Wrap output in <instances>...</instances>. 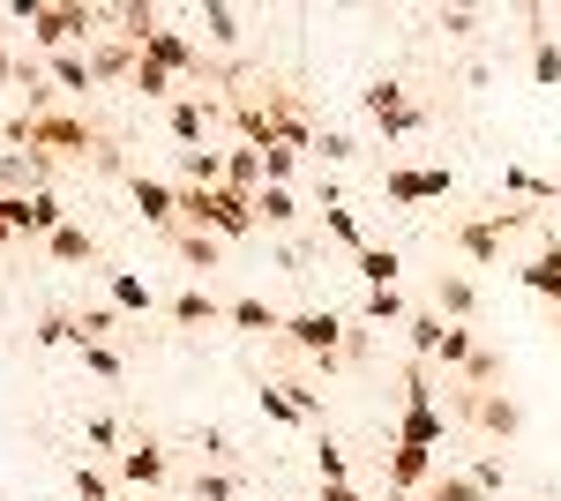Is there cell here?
I'll use <instances>...</instances> for the list:
<instances>
[{"label":"cell","instance_id":"d4e9b609","mask_svg":"<svg viewBox=\"0 0 561 501\" xmlns=\"http://www.w3.org/2000/svg\"><path fill=\"white\" fill-rule=\"evenodd\" d=\"M105 293H113V307H121V315H150V307H158V299H150V285H142L135 270H105Z\"/></svg>","mask_w":561,"mask_h":501},{"label":"cell","instance_id":"7bdbcfd3","mask_svg":"<svg viewBox=\"0 0 561 501\" xmlns=\"http://www.w3.org/2000/svg\"><path fill=\"white\" fill-rule=\"evenodd\" d=\"M314 150H322V166H345V158H359V143H352L345 127H322V135H314Z\"/></svg>","mask_w":561,"mask_h":501},{"label":"cell","instance_id":"cb8c5ba5","mask_svg":"<svg viewBox=\"0 0 561 501\" xmlns=\"http://www.w3.org/2000/svg\"><path fill=\"white\" fill-rule=\"evenodd\" d=\"M225 187L232 195H262V150H248V143L225 150Z\"/></svg>","mask_w":561,"mask_h":501},{"label":"cell","instance_id":"7402d4cb","mask_svg":"<svg viewBox=\"0 0 561 501\" xmlns=\"http://www.w3.org/2000/svg\"><path fill=\"white\" fill-rule=\"evenodd\" d=\"M165 315H173V330H203V322H217V315H225V307H217L203 285H187V293H173V307H165Z\"/></svg>","mask_w":561,"mask_h":501},{"label":"cell","instance_id":"b9f144b4","mask_svg":"<svg viewBox=\"0 0 561 501\" xmlns=\"http://www.w3.org/2000/svg\"><path fill=\"white\" fill-rule=\"evenodd\" d=\"M434 31L442 38H479V15L472 8H434Z\"/></svg>","mask_w":561,"mask_h":501},{"label":"cell","instance_id":"1f68e13d","mask_svg":"<svg viewBox=\"0 0 561 501\" xmlns=\"http://www.w3.org/2000/svg\"><path fill=\"white\" fill-rule=\"evenodd\" d=\"M173 248H180V262H187V270H217V248H225V240H210V232H187V225H180Z\"/></svg>","mask_w":561,"mask_h":501},{"label":"cell","instance_id":"83f0119b","mask_svg":"<svg viewBox=\"0 0 561 501\" xmlns=\"http://www.w3.org/2000/svg\"><path fill=\"white\" fill-rule=\"evenodd\" d=\"M442 434H449V419H442V405H434V412H404V419H397V442H412V449H434Z\"/></svg>","mask_w":561,"mask_h":501},{"label":"cell","instance_id":"c3c4849f","mask_svg":"<svg viewBox=\"0 0 561 501\" xmlns=\"http://www.w3.org/2000/svg\"><path fill=\"white\" fill-rule=\"evenodd\" d=\"M314 501H367V494H359L352 479H322V494H314Z\"/></svg>","mask_w":561,"mask_h":501},{"label":"cell","instance_id":"9a60e30c","mask_svg":"<svg viewBox=\"0 0 561 501\" xmlns=\"http://www.w3.org/2000/svg\"><path fill=\"white\" fill-rule=\"evenodd\" d=\"M45 83H53V98L68 90V98H90L98 90V68H90V53H53L45 60Z\"/></svg>","mask_w":561,"mask_h":501},{"label":"cell","instance_id":"ba28073f","mask_svg":"<svg viewBox=\"0 0 561 501\" xmlns=\"http://www.w3.org/2000/svg\"><path fill=\"white\" fill-rule=\"evenodd\" d=\"M217 113H225V105H210L203 90H180L173 105H165V135H173L180 150H203V135L217 127Z\"/></svg>","mask_w":561,"mask_h":501},{"label":"cell","instance_id":"5b68a950","mask_svg":"<svg viewBox=\"0 0 561 501\" xmlns=\"http://www.w3.org/2000/svg\"><path fill=\"white\" fill-rule=\"evenodd\" d=\"M457 419H472L486 442H510L524 426V405L510 397V389H457Z\"/></svg>","mask_w":561,"mask_h":501},{"label":"cell","instance_id":"7dc6e473","mask_svg":"<svg viewBox=\"0 0 561 501\" xmlns=\"http://www.w3.org/2000/svg\"><path fill=\"white\" fill-rule=\"evenodd\" d=\"M38 344H76V322H68V315H45V322H38Z\"/></svg>","mask_w":561,"mask_h":501},{"label":"cell","instance_id":"f5cc1de1","mask_svg":"<svg viewBox=\"0 0 561 501\" xmlns=\"http://www.w3.org/2000/svg\"><path fill=\"white\" fill-rule=\"evenodd\" d=\"M0 158H8V135H0Z\"/></svg>","mask_w":561,"mask_h":501},{"label":"cell","instance_id":"ffe728a7","mask_svg":"<svg viewBox=\"0 0 561 501\" xmlns=\"http://www.w3.org/2000/svg\"><path fill=\"white\" fill-rule=\"evenodd\" d=\"M255 225H270V232H293V225H300V203H293V187H270V180H262Z\"/></svg>","mask_w":561,"mask_h":501},{"label":"cell","instance_id":"db71d44e","mask_svg":"<svg viewBox=\"0 0 561 501\" xmlns=\"http://www.w3.org/2000/svg\"><path fill=\"white\" fill-rule=\"evenodd\" d=\"M554 203H561V180H554Z\"/></svg>","mask_w":561,"mask_h":501},{"label":"cell","instance_id":"3957f363","mask_svg":"<svg viewBox=\"0 0 561 501\" xmlns=\"http://www.w3.org/2000/svg\"><path fill=\"white\" fill-rule=\"evenodd\" d=\"M98 31H105V8H83V0H60V8H45L38 23H31V38H38L45 60H53V53H83Z\"/></svg>","mask_w":561,"mask_h":501},{"label":"cell","instance_id":"d6986e66","mask_svg":"<svg viewBox=\"0 0 561 501\" xmlns=\"http://www.w3.org/2000/svg\"><path fill=\"white\" fill-rule=\"evenodd\" d=\"M554 203V180H539V172H524V166H502V180H494V203Z\"/></svg>","mask_w":561,"mask_h":501},{"label":"cell","instance_id":"8fae6325","mask_svg":"<svg viewBox=\"0 0 561 501\" xmlns=\"http://www.w3.org/2000/svg\"><path fill=\"white\" fill-rule=\"evenodd\" d=\"M449 240H457V254H465V262H479V270H494V262H502V248H510V232H502L494 217H465V225H449Z\"/></svg>","mask_w":561,"mask_h":501},{"label":"cell","instance_id":"836d02e7","mask_svg":"<svg viewBox=\"0 0 561 501\" xmlns=\"http://www.w3.org/2000/svg\"><path fill=\"white\" fill-rule=\"evenodd\" d=\"M255 397H262V419H277V426H307V419H300V405H293V389H285V382H262Z\"/></svg>","mask_w":561,"mask_h":501},{"label":"cell","instance_id":"f546056e","mask_svg":"<svg viewBox=\"0 0 561 501\" xmlns=\"http://www.w3.org/2000/svg\"><path fill=\"white\" fill-rule=\"evenodd\" d=\"M45 254H53V262H98V240H90L83 225H76V217H68V225H60V232H53V240H45Z\"/></svg>","mask_w":561,"mask_h":501},{"label":"cell","instance_id":"f907efd6","mask_svg":"<svg viewBox=\"0 0 561 501\" xmlns=\"http://www.w3.org/2000/svg\"><path fill=\"white\" fill-rule=\"evenodd\" d=\"M382 501H420V494H382Z\"/></svg>","mask_w":561,"mask_h":501},{"label":"cell","instance_id":"44dd1931","mask_svg":"<svg viewBox=\"0 0 561 501\" xmlns=\"http://www.w3.org/2000/svg\"><path fill=\"white\" fill-rule=\"evenodd\" d=\"M180 187H225V150H180Z\"/></svg>","mask_w":561,"mask_h":501},{"label":"cell","instance_id":"9c48e42d","mask_svg":"<svg viewBox=\"0 0 561 501\" xmlns=\"http://www.w3.org/2000/svg\"><path fill=\"white\" fill-rule=\"evenodd\" d=\"M517 277H524V293H539L547 307H554V322H561V232H547L539 254H524Z\"/></svg>","mask_w":561,"mask_h":501},{"label":"cell","instance_id":"d6a6232c","mask_svg":"<svg viewBox=\"0 0 561 501\" xmlns=\"http://www.w3.org/2000/svg\"><path fill=\"white\" fill-rule=\"evenodd\" d=\"M90 68H98V83H128V68H135V45H98V53H90Z\"/></svg>","mask_w":561,"mask_h":501},{"label":"cell","instance_id":"7a4b0ae2","mask_svg":"<svg viewBox=\"0 0 561 501\" xmlns=\"http://www.w3.org/2000/svg\"><path fill=\"white\" fill-rule=\"evenodd\" d=\"M345 330H352V322H345V315H330V307H293V315H285V344L307 352L322 375L345 367Z\"/></svg>","mask_w":561,"mask_h":501},{"label":"cell","instance_id":"ee69618b","mask_svg":"<svg viewBox=\"0 0 561 501\" xmlns=\"http://www.w3.org/2000/svg\"><path fill=\"white\" fill-rule=\"evenodd\" d=\"M76 501H113V479L98 464H76Z\"/></svg>","mask_w":561,"mask_h":501},{"label":"cell","instance_id":"60d3db41","mask_svg":"<svg viewBox=\"0 0 561 501\" xmlns=\"http://www.w3.org/2000/svg\"><path fill=\"white\" fill-rule=\"evenodd\" d=\"M195 501H240V479L232 471H195Z\"/></svg>","mask_w":561,"mask_h":501},{"label":"cell","instance_id":"ac0fdd59","mask_svg":"<svg viewBox=\"0 0 561 501\" xmlns=\"http://www.w3.org/2000/svg\"><path fill=\"white\" fill-rule=\"evenodd\" d=\"M352 270H359V285H367V293H389V285H397V270H404V254L367 240V248L352 254Z\"/></svg>","mask_w":561,"mask_h":501},{"label":"cell","instance_id":"f35d334b","mask_svg":"<svg viewBox=\"0 0 561 501\" xmlns=\"http://www.w3.org/2000/svg\"><path fill=\"white\" fill-rule=\"evenodd\" d=\"M76 352H83V367H90V375H98V382H121V375H128L113 344H76Z\"/></svg>","mask_w":561,"mask_h":501},{"label":"cell","instance_id":"74e56055","mask_svg":"<svg viewBox=\"0 0 561 501\" xmlns=\"http://www.w3.org/2000/svg\"><path fill=\"white\" fill-rule=\"evenodd\" d=\"M465 479H472L479 494L494 501V494H502V487H510V464H502V457H494V449H486V457H479V464H472V471H465Z\"/></svg>","mask_w":561,"mask_h":501},{"label":"cell","instance_id":"4316f807","mask_svg":"<svg viewBox=\"0 0 561 501\" xmlns=\"http://www.w3.org/2000/svg\"><path fill=\"white\" fill-rule=\"evenodd\" d=\"M479 352V337H472V322H449L442 330V344H434V360H442V375H465V360Z\"/></svg>","mask_w":561,"mask_h":501},{"label":"cell","instance_id":"4dcf8cb0","mask_svg":"<svg viewBox=\"0 0 561 501\" xmlns=\"http://www.w3.org/2000/svg\"><path fill=\"white\" fill-rule=\"evenodd\" d=\"M68 322H76V344H113L121 307H83V315H68Z\"/></svg>","mask_w":561,"mask_h":501},{"label":"cell","instance_id":"52a82bcc","mask_svg":"<svg viewBox=\"0 0 561 501\" xmlns=\"http://www.w3.org/2000/svg\"><path fill=\"white\" fill-rule=\"evenodd\" d=\"M382 195L389 203H434V195L449 203L457 195V172L449 166H397V172H382Z\"/></svg>","mask_w":561,"mask_h":501},{"label":"cell","instance_id":"4fadbf2b","mask_svg":"<svg viewBox=\"0 0 561 501\" xmlns=\"http://www.w3.org/2000/svg\"><path fill=\"white\" fill-rule=\"evenodd\" d=\"M68 225V209H60V195L45 187V195H15V240H53Z\"/></svg>","mask_w":561,"mask_h":501},{"label":"cell","instance_id":"603a6c76","mask_svg":"<svg viewBox=\"0 0 561 501\" xmlns=\"http://www.w3.org/2000/svg\"><path fill=\"white\" fill-rule=\"evenodd\" d=\"M442 330H449V322H442L434 307H412V315H404V344H412V360H427V367H434V344H442Z\"/></svg>","mask_w":561,"mask_h":501},{"label":"cell","instance_id":"8992f818","mask_svg":"<svg viewBox=\"0 0 561 501\" xmlns=\"http://www.w3.org/2000/svg\"><path fill=\"white\" fill-rule=\"evenodd\" d=\"M113 464H121V487H135V494H158V487L173 479V457H165L158 434H128V449Z\"/></svg>","mask_w":561,"mask_h":501},{"label":"cell","instance_id":"2e32d148","mask_svg":"<svg viewBox=\"0 0 561 501\" xmlns=\"http://www.w3.org/2000/svg\"><path fill=\"white\" fill-rule=\"evenodd\" d=\"M225 322H232V330H248V337H285V315H277L270 299H255V293L225 299Z\"/></svg>","mask_w":561,"mask_h":501},{"label":"cell","instance_id":"e0dca14e","mask_svg":"<svg viewBox=\"0 0 561 501\" xmlns=\"http://www.w3.org/2000/svg\"><path fill=\"white\" fill-rule=\"evenodd\" d=\"M195 31L210 38V53H232V45L248 38V23H240V15H232L225 0H203V8H195Z\"/></svg>","mask_w":561,"mask_h":501},{"label":"cell","instance_id":"5bb4252c","mask_svg":"<svg viewBox=\"0 0 561 501\" xmlns=\"http://www.w3.org/2000/svg\"><path fill=\"white\" fill-rule=\"evenodd\" d=\"M434 315H449V322H472L479 315V285L465 270H442V277H434Z\"/></svg>","mask_w":561,"mask_h":501},{"label":"cell","instance_id":"681fc988","mask_svg":"<svg viewBox=\"0 0 561 501\" xmlns=\"http://www.w3.org/2000/svg\"><path fill=\"white\" fill-rule=\"evenodd\" d=\"M15 76H23V60H15V53L0 45V83H15Z\"/></svg>","mask_w":561,"mask_h":501},{"label":"cell","instance_id":"30bf717a","mask_svg":"<svg viewBox=\"0 0 561 501\" xmlns=\"http://www.w3.org/2000/svg\"><path fill=\"white\" fill-rule=\"evenodd\" d=\"M128 195H135V209H142V225H158V232H180V187L150 180V172H128Z\"/></svg>","mask_w":561,"mask_h":501},{"label":"cell","instance_id":"f6af8a7d","mask_svg":"<svg viewBox=\"0 0 561 501\" xmlns=\"http://www.w3.org/2000/svg\"><path fill=\"white\" fill-rule=\"evenodd\" d=\"M83 434H90V449H113V457H121V442H128V434H121V419H83Z\"/></svg>","mask_w":561,"mask_h":501},{"label":"cell","instance_id":"816d5d0a","mask_svg":"<svg viewBox=\"0 0 561 501\" xmlns=\"http://www.w3.org/2000/svg\"><path fill=\"white\" fill-rule=\"evenodd\" d=\"M128 501H158V494H128Z\"/></svg>","mask_w":561,"mask_h":501},{"label":"cell","instance_id":"7c38bea8","mask_svg":"<svg viewBox=\"0 0 561 501\" xmlns=\"http://www.w3.org/2000/svg\"><path fill=\"white\" fill-rule=\"evenodd\" d=\"M434 471H442V464H434V449H412V442H397V449H389V494H427Z\"/></svg>","mask_w":561,"mask_h":501},{"label":"cell","instance_id":"f1b7e54d","mask_svg":"<svg viewBox=\"0 0 561 501\" xmlns=\"http://www.w3.org/2000/svg\"><path fill=\"white\" fill-rule=\"evenodd\" d=\"M322 232H330V240H337L345 254H359V248H367V225H359V217H352L345 203H322Z\"/></svg>","mask_w":561,"mask_h":501},{"label":"cell","instance_id":"ab89813d","mask_svg":"<svg viewBox=\"0 0 561 501\" xmlns=\"http://www.w3.org/2000/svg\"><path fill=\"white\" fill-rule=\"evenodd\" d=\"M404 315H412V307H404L397 285H389V293H367V322H375V330H382V322H404Z\"/></svg>","mask_w":561,"mask_h":501},{"label":"cell","instance_id":"277c9868","mask_svg":"<svg viewBox=\"0 0 561 501\" xmlns=\"http://www.w3.org/2000/svg\"><path fill=\"white\" fill-rule=\"evenodd\" d=\"M359 105H367V121L382 127V143H404V135H420V127H427V105H412L397 76H375V83L359 90Z\"/></svg>","mask_w":561,"mask_h":501},{"label":"cell","instance_id":"6da1fadb","mask_svg":"<svg viewBox=\"0 0 561 501\" xmlns=\"http://www.w3.org/2000/svg\"><path fill=\"white\" fill-rule=\"evenodd\" d=\"M0 135H8V150H31V158H90L98 172H128V158H121V143L105 135L98 121H83V113H23V121H0Z\"/></svg>","mask_w":561,"mask_h":501},{"label":"cell","instance_id":"e575fe53","mask_svg":"<svg viewBox=\"0 0 561 501\" xmlns=\"http://www.w3.org/2000/svg\"><path fill=\"white\" fill-rule=\"evenodd\" d=\"M457 382H465V389H494V382H502V352H494V344H479Z\"/></svg>","mask_w":561,"mask_h":501},{"label":"cell","instance_id":"484cf974","mask_svg":"<svg viewBox=\"0 0 561 501\" xmlns=\"http://www.w3.org/2000/svg\"><path fill=\"white\" fill-rule=\"evenodd\" d=\"M128 90H135V98H165V105H173V98H180V76H165L158 60H142V53H135V68H128Z\"/></svg>","mask_w":561,"mask_h":501},{"label":"cell","instance_id":"8d00e7d4","mask_svg":"<svg viewBox=\"0 0 561 501\" xmlns=\"http://www.w3.org/2000/svg\"><path fill=\"white\" fill-rule=\"evenodd\" d=\"M420 501H486V494H479V487L465 479V471H434V487H427Z\"/></svg>","mask_w":561,"mask_h":501},{"label":"cell","instance_id":"bcb514c9","mask_svg":"<svg viewBox=\"0 0 561 501\" xmlns=\"http://www.w3.org/2000/svg\"><path fill=\"white\" fill-rule=\"evenodd\" d=\"M314 471H322V479H345V449H337V442H330V434H322V442H314Z\"/></svg>","mask_w":561,"mask_h":501},{"label":"cell","instance_id":"d590c367","mask_svg":"<svg viewBox=\"0 0 561 501\" xmlns=\"http://www.w3.org/2000/svg\"><path fill=\"white\" fill-rule=\"evenodd\" d=\"M531 83H539V90L561 83V45L554 38H531Z\"/></svg>","mask_w":561,"mask_h":501}]
</instances>
